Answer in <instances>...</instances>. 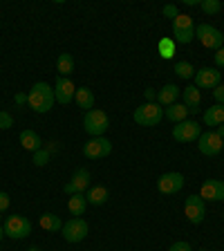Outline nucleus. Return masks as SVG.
<instances>
[{
    "mask_svg": "<svg viewBox=\"0 0 224 251\" xmlns=\"http://www.w3.org/2000/svg\"><path fill=\"white\" fill-rule=\"evenodd\" d=\"M54 101H56L54 90L50 88L45 81L34 83V85H31V90H29V94H27V103L31 105V110H34V112H41V115H45V112H50V110H52Z\"/></svg>",
    "mask_w": 224,
    "mask_h": 251,
    "instance_id": "1",
    "label": "nucleus"
},
{
    "mask_svg": "<svg viewBox=\"0 0 224 251\" xmlns=\"http://www.w3.org/2000/svg\"><path fill=\"white\" fill-rule=\"evenodd\" d=\"M83 128H85V132L92 135V137H103V132L110 128V119H108V115H105L103 110L92 108V110L85 112Z\"/></svg>",
    "mask_w": 224,
    "mask_h": 251,
    "instance_id": "2",
    "label": "nucleus"
},
{
    "mask_svg": "<svg viewBox=\"0 0 224 251\" xmlns=\"http://www.w3.org/2000/svg\"><path fill=\"white\" fill-rule=\"evenodd\" d=\"M173 36H175V43L179 45H188V43L195 38V25L193 18L186 14H179L175 21H173Z\"/></svg>",
    "mask_w": 224,
    "mask_h": 251,
    "instance_id": "3",
    "label": "nucleus"
},
{
    "mask_svg": "<svg viewBox=\"0 0 224 251\" xmlns=\"http://www.w3.org/2000/svg\"><path fill=\"white\" fill-rule=\"evenodd\" d=\"M5 235L11 238V240H23L31 233V222L25 218V215H9L5 220Z\"/></svg>",
    "mask_w": 224,
    "mask_h": 251,
    "instance_id": "4",
    "label": "nucleus"
},
{
    "mask_svg": "<svg viewBox=\"0 0 224 251\" xmlns=\"http://www.w3.org/2000/svg\"><path fill=\"white\" fill-rule=\"evenodd\" d=\"M162 119H164V110L159 103H144L135 110V121L139 126H146V128L157 126Z\"/></svg>",
    "mask_w": 224,
    "mask_h": 251,
    "instance_id": "5",
    "label": "nucleus"
},
{
    "mask_svg": "<svg viewBox=\"0 0 224 251\" xmlns=\"http://www.w3.org/2000/svg\"><path fill=\"white\" fill-rule=\"evenodd\" d=\"M195 38H198L199 43H202L204 47H209V50H215L218 52L220 47H224V36L220 34L218 29H215L213 25H206V23H202L199 27H195Z\"/></svg>",
    "mask_w": 224,
    "mask_h": 251,
    "instance_id": "6",
    "label": "nucleus"
},
{
    "mask_svg": "<svg viewBox=\"0 0 224 251\" xmlns=\"http://www.w3.org/2000/svg\"><path fill=\"white\" fill-rule=\"evenodd\" d=\"M112 152V141L105 139V137H92L83 146V155L88 159H103Z\"/></svg>",
    "mask_w": 224,
    "mask_h": 251,
    "instance_id": "7",
    "label": "nucleus"
},
{
    "mask_svg": "<svg viewBox=\"0 0 224 251\" xmlns=\"http://www.w3.org/2000/svg\"><path fill=\"white\" fill-rule=\"evenodd\" d=\"M184 213H186L188 222L191 225H202L204 215H206V206H204V200L199 195H188L184 200Z\"/></svg>",
    "mask_w": 224,
    "mask_h": 251,
    "instance_id": "8",
    "label": "nucleus"
},
{
    "mask_svg": "<svg viewBox=\"0 0 224 251\" xmlns=\"http://www.w3.org/2000/svg\"><path fill=\"white\" fill-rule=\"evenodd\" d=\"M199 135H202V128H199L198 121H191V119H184L179 121L175 128H173V137L177 141H198Z\"/></svg>",
    "mask_w": 224,
    "mask_h": 251,
    "instance_id": "9",
    "label": "nucleus"
},
{
    "mask_svg": "<svg viewBox=\"0 0 224 251\" xmlns=\"http://www.w3.org/2000/svg\"><path fill=\"white\" fill-rule=\"evenodd\" d=\"M90 179H92V175H90L88 168H76L72 175V179H70L65 186H63V191L68 195H76V193H85L90 188Z\"/></svg>",
    "mask_w": 224,
    "mask_h": 251,
    "instance_id": "10",
    "label": "nucleus"
},
{
    "mask_svg": "<svg viewBox=\"0 0 224 251\" xmlns=\"http://www.w3.org/2000/svg\"><path fill=\"white\" fill-rule=\"evenodd\" d=\"M222 146H224L222 137H220L218 132H213V130L202 132V135H199V139H198L199 152H202V155H206V157H215L220 151H222Z\"/></svg>",
    "mask_w": 224,
    "mask_h": 251,
    "instance_id": "11",
    "label": "nucleus"
},
{
    "mask_svg": "<svg viewBox=\"0 0 224 251\" xmlns=\"http://www.w3.org/2000/svg\"><path fill=\"white\" fill-rule=\"evenodd\" d=\"M61 233H63V238H65L68 242H81L85 235H88V222L81 220V218H72L70 222L63 225Z\"/></svg>",
    "mask_w": 224,
    "mask_h": 251,
    "instance_id": "12",
    "label": "nucleus"
},
{
    "mask_svg": "<svg viewBox=\"0 0 224 251\" xmlns=\"http://www.w3.org/2000/svg\"><path fill=\"white\" fill-rule=\"evenodd\" d=\"M157 188L164 195H175L184 188V175L182 173H164L162 177L157 179Z\"/></svg>",
    "mask_w": 224,
    "mask_h": 251,
    "instance_id": "13",
    "label": "nucleus"
},
{
    "mask_svg": "<svg viewBox=\"0 0 224 251\" xmlns=\"http://www.w3.org/2000/svg\"><path fill=\"white\" fill-rule=\"evenodd\" d=\"M74 94H76V88H74L72 78L70 76H58L56 78V88H54V97L61 105H68L74 101Z\"/></svg>",
    "mask_w": 224,
    "mask_h": 251,
    "instance_id": "14",
    "label": "nucleus"
},
{
    "mask_svg": "<svg viewBox=\"0 0 224 251\" xmlns=\"http://www.w3.org/2000/svg\"><path fill=\"white\" fill-rule=\"evenodd\" d=\"M222 72L215 68H202L195 74V88H206V90H215L220 85Z\"/></svg>",
    "mask_w": 224,
    "mask_h": 251,
    "instance_id": "15",
    "label": "nucleus"
},
{
    "mask_svg": "<svg viewBox=\"0 0 224 251\" xmlns=\"http://www.w3.org/2000/svg\"><path fill=\"white\" fill-rule=\"evenodd\" d=\"M202 200H209V202H224V182L222 179H206L202 184Z\"/></svg>",
    "mask_w": 224,
    "mask_h": 251,
    "instance_id": "16",
    "label": "nucleus"
},
{
    "mask_svg": "<svg viewBox=\"0 0 224 251\" xmlns=\"http://www.w3.org/2000/svg\"><path fill=\"white\" fill-rule=\"evenodd\" d=\"M184 105H186L188 112H199V105H202V94H199V88H195V85H188V88H184Z\"/></svg>",
    "mask_w": 224,
    "mask_h": 251,
    "instance_id": "17",
    "label": "nucleus"
},
{
    "mask_svg": "<svg viewBox=\"0 0 224 251\" xmlns=\"http://www.w3.org/2000/svg\"><path fill=\"white\" fill-rule=\"evenodd\" d=\"M179 94H182V90H179L177 85H175V83H166L162 90H159V92H157V103L166 105V108H168V105H173L175 101H177Z\"/></svg>",
    "mask_w": 224,
    "mask_h": 251,
    "instance_id": "18",
    "label": "nucleus"
},
{
    "mask_svg": "<svg viewBox=\"0 0 224 251\" xmlns=\"http://www.w3.org/2000/svg\"><path fill=\"white\" fill-rule=\"evenodd\" d=\"M110 198L108 188L105 186H99V184H94V186L88 188V193H85V200H88V204H92V206H101V204H105Z\"/></svg>",
    "mask_w": 224,
    "mask_h": 251,
    "instance_id": "19",
    "label": "nucleus"
},
{
    "mask_svg": "<svg viewBox=\"0 0 224 251\" xmlns=\"http://www.w3.org/2000/svg\"><path fill=\"white\" fill-rule=\"evenodd\" d=\"M21 144H23L25 151H31V152H36V151H41L43 148L41 137H38L34 130H23L21 132Z\"/></svg>",
    "mask_w": 224,
    "mask_h": 251,
    "instance_id": "20",
    "label": "nucleus"
},
{
    "mask_svg": "<svg viewBox=\"0 0 224 251\" xmlns=\"http://www.w3.org/2000/svg\"><path fill=\"white\" fill-rule=\"evenodd\" d=\"M74 99H76V105L83 110H92L94 108V92L90 88H78L76 94H74Z\"/></svg>",
    "mask_w": 224,
    "mask_h": 251,
    "instance_id": "21",
    "label": "nucleus"
},
{
    "mask_svg": "<svg viewBox=\"0 0 224 251\" xmlns=\"http://www.w3.org/2000/svg\"><path fill=\"white\" fill-rule=\"evenodd\" d=\"M188 115V110L184 103H173L166 108V112H164V117H166L168 121H173V124H179V121H184Z\"/></svg>",
    "mask_w": 224,
    "mask_h": 251,
    "instance_id": "22",
    "label": "nucleus"
},
{
    "mask_svg": "<svg viewBox=\"0 0 224 251\" xmlns=\"http://www.w3.org/2000/svg\"><path fill=\"white\" fill-rule=\"evenodd\" d=\"M204 124L206 126H222L224 124V105H213L204 112Z\"/></svg>",
    "mask_w": 224,
    "mask_h": 251,
    "instance_id": "23",
    "label": "nucleus"
},
{
    "mask_svg": "<svg viewBox=\"0 0 224 251\" xmlns=\"http://www.w3.org/2000/svg\"><path fill=\"white\" fill-rule=\"evenodd\" d=\"M38 222H41V229L52 231V233H58V231L63 229L61 218H58V215H54V213H43Z\"/></svg>",
    "mask_w": 224,
    "mask_h": 251,
    "instance_id": "24",
    "label": "nucleus"
},
{
    "mask_svg": "<svg viewBox=\"0 0 224 251\" xmlns=\"http://www.w3.org/2000/svg\"><path fill=\"white\" fill-rule=\"evenodd\" d=\"M85 206H88V200H85V193H76V195H72V198H70V202H68V209H70V213H72L74 218H78V215H83Z\"/></svg>",
    "mask_w": 224,
    "mask_h": 251,
    "instance_id": "25",
    "label": "nucleus"
},
{
    "mask_svg": "<svg viewBox=\"0 0 224 251\" xmlns=\"http://www.w3.org/2000/svg\"><path fill=\"white\" fill-rule=\"evenodd\" d=\"M56 70L61 76H70L74 72V58L72 54H58V61H56Z\"/></svg>",
    "mask_w": 224,
    "mask_h": 251,
    "instance_id": "26",
    "label": "nucleus"
},
{
    "mask_svg": "<svg viewBox=\"0 0 224 251\" xmlns=\"http://www.w3.org/2000/svg\"><path fill=\"white\" fill-rule=\"evenodd\" d=\"M157 50H159V56L168 61V58L175 56V41H171V38H162L159 45H157Z\"/></svg>",
    "mask_w": 224,
    "mask_h": 251,
    "instance_id": "27",
    "label": "nucleus"
},
{
    "mask_svg": "<svg viewBox=\"0 0 224 251\" xmlns=\"http://www.w3.org/2000/svg\"><path fill=\"white\" fill-rule=\"evenodd\" d=\"M175 74H177L179 78H191V76H195V70H193V65H191V63L179 61L177 65H175Z\"/></svg>",
    "mask_w": 224,
    "mask_h": 251,
    "instance_id": "28",
    "label": "nucleus"
},
{
    "mask_svg": "<svg viewBox=\"0 0 224 251\" xmlns=\"http://www.w3.org/2000/svg\"><path fill=\"white\" fill-rule=\"evenodd\" d=\"M199 7H202L204 14L213 16V14H220V9H222V2H220V0H202V2H199Z\"/></svg>",
    "mask_w": 224,
    "mask_h": 251,
    "instance_id": "29",
    "label": "nucleus"
},
{
    "mask_svg": "<svg viewBox=\"0 0 224 251\" xmlns=\"http://www.w3.org/2000/svg\"><path fill=\"white\" fill-rule=\"evenodd\" d=\"M47 162H50V151L41 148V151L34 152V164H36V166H45Z\"/></svg>",
    "mask_w": 224,
    "mask_h": 251,
    "instance_id": "30",
    "label": "nucleus"
},
{
    "mask_svg": "<svg viewBox=\"0 0 224 251\" xmlns=\"http://www.w3.org/2000/svg\"><path fill=\"white\" fill-rule=\"evenodd\" d=\"M14 126V117L9 112H0V130H9Z\"/></svg>",
    "mask_w": 224,
    "mask_h": 251,
    "instance_id": "31",
    "label": "nucleus"
},
{
    "mask_svg": "<svg viewBox=\"0 0 224 251\" xmlns=\"http://www.w3.org/2000/svg\"><path fill=\"white\" fill-rule=\"evenodd\" d=\"M164 16H166V18H171V21H175V18L179 16L177 7H175V5H166V7H164Z\"/></svg>",
    "mask_w": 224,
    "mask_h": 251,
    "instance_id": "32",
    "label": "nucleus"
},
{
    "mask_svg": "<svg viewBox=\"0 0 224 251\" xmlns=\"http://www.w3.org/2000/svg\"><path fill=\"white\" fill-rule=\"evenodd\" d=\"M9 202H11L9 195H7L5 191H0V213H5V211L9 209Z\"/></svg>",
    "mask_w": 224,
    "mask_h": 251,
    "instance_id": "33",
    "label": "nucleus"
},
{
    "mask_svg": "<svg viewBox=\"0 0 224 251\" xmlns=\"http://www.w3.org/2000/svg\"><path fill=\"white\" fill-rule=\"evenodd\" d=\"M213 97H215V101H218L220 105H224V85L222 83H220L218 88L213 90Z\"/></svg>",
    "mask_w": 224,
    "mask_h": 251,
    "instance_id": "34",
    "label": "nucleus"
},
{
    "mask_svg": "<svg viewBox=\"0 0 224 251\" xmlns=\"http://www.w3.org/2000/svg\"><path fill=\"white\" fill-rule=\"evenodd\" d=\"M168 251H191V245L182 240V242H175V245H173Z\"/></svg>",
    "mask_w": 224,
    "mask_h": 251,
    "instance_id": "35",
    "label": "nucleus"
},
{
    "mask_svg": "<svg viewBox=\"0 0 224 251\" xmlns=\"http://www.w3.org/2000/svg\"><path fill=\"white\" fill-rule=\"evenodd\" d=\"M144 97H146V103H155V101H157V92L152 88L144 90Z\"/></svg>",
    "mask_w": 224,
    "mask_h": 251,
    "instance_id": "36",
    "label": "nucleus"
},
{
    "mask_svg": "<svg viewBox=\"0 0 224 251\" xmlns=\"http://www.w3.org/2000/svg\"><path fill=\"white\" fill-rule=\"evenodd\" d=\"M215 65H218V68H224V47H220L218 52H215Z\"/></svg>",
    "mask_w": 224,
    "mask_h": 251,
    "instance_id": "37",
    "label": "nucleus"
},
{
    "mask_svg": "<svg viewBox=\"0 0 224 251\" xmlns=\"http://www.w3.org/2000/svg\"><path fill=\"white\" fill-rule=\"evenodd\" d=\"M43 148H45V151H50V155H52V152H56L61 146H58L56 141H50V144H47V146H43Z\"/></svg>",
    "mask_w": 224,
    "mask_h": 251,
    "instance_id": "38",
    "label": "nucleus"
},
{
    "mask_svg": "<svg viewBox=\"0 0 224 251\" xmlns=\"http://www.w3.org/2000/svg\"><path fill=\"white\" fill-rule=\"evenodd\" d=\"M16 103H27V94H16Z\"/></svg>",
    "mask_w": 224,
    "mask_h": 251,
    "instance_id": "39",
    "label": "nucleus"
},
{
    "mask_svg": "<svg viewBox=\"0 0 224 251\" xmlns=\"http://www.w3.org/2000/svg\"><path fill=\"white\" fill-rule=\"evenodd\" d=\"M215 132H218V135L224 139V124H222V126H218V130H215Z\"/></svg>",
    "mask_w": 224,
    "mask_h": 251,
    "instance_id": "40",
    "label": "nucleus"
},
{
    "mask_svg": "<svg viewBox=\"0 0 224 251\" xmlns=\"http://www.w3.org/2000/svg\"><path fill=\"white\" fill-rule=\"evenodd\" d=\"M2 235H5V229H2V226H0V240H2Z\"/></svg>",
    "mask_w": 224,
    "mask_h": 251,
    "instance_id": "41",
    "label": "nucleus"
},
{
    "mask_svg": "<svg viewBox=\"0 0 224 251\" xmlns=\"http://www.w3.org/2000/svg\"><path fill=\"white\" fill-rule=\"evenodd\" d=\"M27 251H41V249H38V247H29V249H27Z\"/></svg>",
    "mask_w": 224,
    "mask_h": 251,
    "instance_id": "42",
    "label": "nucleus"
},
{
    "mask_svg": "<svg viewBox=\"0 0 224 251\" xmlns=\"http://www.w3.org/2000/svg\"><path fill=\"white\" fill-rule=\"evenodd\" d=\"M222 36H224V31H222Z\"/></svg>",
    "mask_w": 224,
    "mask_h": 251,
    "instance_id": "43",
    "label": "nucleus"
},
{
    "mask_svg": "<svg viewBox=\"0 0 224 251\" xmlns=\"http://www.w3.org/2000/svg\"><path fill=\"white\" fill-rule=\"evenodd\" d=\"M199 251H204V249H199Z\"/></svg>",
    "mask_w": 224,
    "mask_h": 251,
    "instance_id": "44",
    "label": "nucleus"
}]
</instances>
